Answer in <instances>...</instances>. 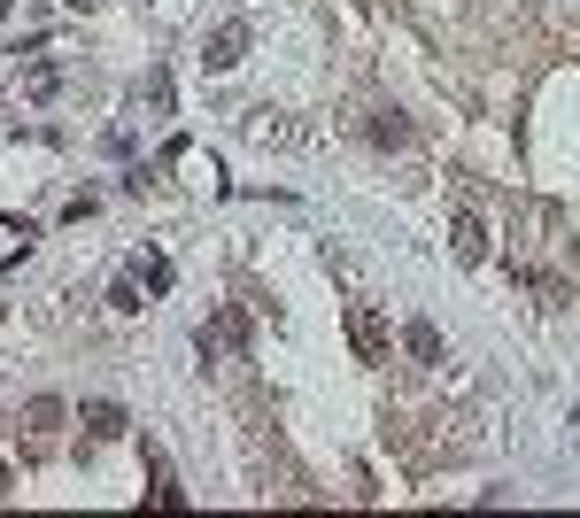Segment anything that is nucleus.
I'll use <instances>...</instances> for the list:
<instances>
[{"mask_svg":"<svg viewBox=\"0 0 580 518\" xmlns=\"http://www.w3.org/2000/svg\"><path fill=\"white\" fill-rule=\"evenodd\" d=\"M449 240H457V263H480V256H488V225H480L472 209H464L457 225H449Z\"/></svg>","mask_w":580,"mask_h":518,"instance_id":"obj_4","label":"nucleus"},{"mask_svg":"<svg viewBox=\"0 0 580 518\" xmlns=\"http://www.w3.org/2000/svg\"><path fill=\"white\" fill-rule=\"evenodd\" d=\"M348 341H356V364H387V317L372 302H356L348 310Z\"/></svg>","mask_w":580,"mask_h":518,"instance_id":"obj_1","label":"nucleus"},{"mask_svg":"<svg viewBox=\"0 0 580 518\" xmlns=\"http://www.w3.org/2000/svg\"><path fill=\"white\" fill-rule=\"evenodd\" d=\"M109 310H116V317L140 310V279H116V287H109Z\"/></svg>","mask_w":580,"mask_h":518,"instance_id":"obj_8","label":"nucleus"},{"mask_svg":"<svg viewBox=\"0 0 580 518\" xmlns=\"http://www.w3.org/2000/svg\"><path fill=\"white\" fill-rule=\"evenodd\" d=\"M418 132H410V116H395V109H379L372 116V147H410Z\"/></svg>","mask_w":580,"mask_h":518,"instance_id":"obj_6","label":"nucleus"},{"mask_svg":"<svg viewBox=\"0 0 580 518\" xmlns=\"http://www.w3.org/2000/svg\"><path fill=\"white\" fill-rule=\"evenodd\" d=\"M147 480H155V503H163V511H178V503H186V495H178V480H171V464L155 457V449H147Z\"/></svg>","mask_w":580,"mask_h":518,"instance_id":"obj_7","label":"nucleus"},{"mask_svg":"<svg viewBox=\"0 0 580 518\" xmlns=\"http://www.w3.org/2000/svg\"><path fill=\"white\" fill-rule=\"evenodd\" d=\"M140 271H147V287H155V294H171V279H178L163 256H140Z\"/></svg>","mask_w":580,"mask_h":518,"instance_id":"obj_9","label":"nucleus"},{"mask_svg":"<svg viewBox=\"0 0 580 518\" xmlns=\"http://www.w3.org/2000/svg\"><path fill=\"white\" fill-rule=\"evenodd\" d=\"M403 348L418 356V364H441V333L426 325V317H410V325H403Z\"/></svg>","mask_w":580,"mask_h":518,"instance_id":"obj_5","label":"nucleus"},{"mask_svg":"<svg viewBox=\"0 0 580 518\" xmlns=\"http://www.w3.org/2000/svg\"><path fill=\"white\" fill-rule=\"evenodd\" d=\"M240 55H248V24H217V31H209V47H202L209 70H232Z\"/></svg>","mask_w":580,"mask_h":518,"instance_id":"obj_2","label":"nucleus"},{"mask_svg":"<svg viewBox=\"0 0 580 518\" xmlns=\"http://www.w3.org/2000/svg\"><path fill=\"white\" fill-rule=\"evenodd\" d=\"M78 426H86L93 441H116V433L132 426V418H124V403H86V410H78Z\"/></svg>","mask_w":580,"mask_h":518,"instance_id":"obj_3","label":"nucleus"}]
</instances>
